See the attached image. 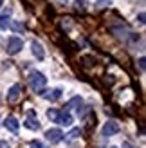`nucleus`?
Listing matches in <instances>:
<instances>
[{"instance_id": "obj_1", "label": "nucleus", "mask_w": 146, "mask_h": 148, "mask_svg": "<svg viewBox=\"0 0 146 148\" xmlns=\"http://www.w3.org/2000/svg\"><path fill=\"white\" fill-rule=\"evenodd\" d=\"M45 83H47V78L43 76L42 72H31L29 74V85H31L33 88V92L36 94H42L43 92V88H45Z\"/></svg>"}, {"instance_id": "obj_2", "label": "nucleus", "mask_w": 146, "mask_h": 148, "mask_svg": "<svg viewBox=\"0 0 146 148\" xmlns=\"http://www.w3.org/2000/svg\"><path fill=\"white\" fill-rule=\"evenodd\" d=\"M22 47H24V42L18 36H11L9 42H7V54H18Z\"/></svg>"}, {"instance_id": "obj_3", "label": "nucleus", "mask_w": 146, "mask_h": 148, "mask_svg": "<svg viewBox=\"0 0 146 148\" xmlns=\"http://www.w3.org/2000/svg\"><path fill=\"white\" fill-rule=\"evenodd\" d=\"M22 85H18V83H14L9 90H7V103H16L18 101V98L22 96Z\"/></svg>"}, {"instance_id": "obj_4", "label": "nucleus", "mask_w": 146, "mask_h": 148, "mask_svg": "<svg viewBox=\"0 0 146 148\" xmlns=\"http://www.w3.org/2000/svg\"><path fill=\"white\" fill-rule=\"evenodd\" d=\"M119 132V125L115 123V121H106L105 123V127H103V136L105 137H110V136H115Z\"/></svg>"}, {"instance_id": "obj_5", "label": "nucleus", "mask_w": 146, "mask_h": 148, "mask_svg": "<svg viewBox=\"0 0 146 148\" xmlns=\"http://www.w3.org/2000/svg\"><path fill=\"white\" fill-rule=\"evenodd\" d=\"M45 137H47V141H50V143H60L63 139V132L60 128H50V130L45 132Z\"/></svg>"}, {"instance_id": "obj_6", "label": "nucleus", "mask_w": 146, "mask_h": 148, "mask_svg": "<svg viewBox=\"0 0 146 148\" xmlns=\"http://www.w3.org/2000/svg\"><path fill=\"white\" fill-rule=\"evenodd\" d=\"M25 127L27 128H31V130H38L40 128V123H38V119L34 117V112H29L27 114V119H25Z\"/></svg>"}, {"instance_id": "obj_7", "label": "nucleus", "mask_w": 146, "mask_h": 148, "mask_svg": "<svg viewBox=\"0 0 146 148\" xmlns=\"http://www.w3.org/2000/svg\"><path fill=\"white\" fill-rule=\"evenodd\" d=\"M4 127L7 128V130H11V132H18V119L16 117H13V116H9V117H5V121H4Z\"/></svg>"}, {"instance_id": "obj_8", "label": "nucleus", "mask_w": 146, "mask_h": 148, "mask_svg": "<svg viewBox=\"0 0 146 148\" xmlns=\"http://www.w3.org/2000/svg\"><path fill=\"white\" fill-rule=\"evenodd\" d=\"M42 96H43V98H45V99H49V101H56V99H60V96H61V90H60V88H54V90H43L42 92Z\"/></svg>"}, {"instance_id": "obj_9", "label": "nucleus", "mask_w": 146, "mask_h": 148, "mask_svg": "<svg viewBox=\"0 0 146 148\" xmlns=\"http://www.w3.org/2000/svg\"><path fill=\"white\" fill-rule=\"evenodd\" d=\"M31 47H33V54L38 58V60H43V58H45V53H43V47H42L40 42H33Z\"/></svg>"}, {"instance_id": "obj_10", "label": "nucleus", "mask_w": 146, "mask_h": 148, "mask_svg": "<svg viewBox=\"0 0 146 148\" xmlns=\"http://www.w3.org/2000/svg\"><path fill=\"white\" fill-rule=\"evenodd\" d=\"M56 123L65 125V127H70V125H72V116H70L69 112H63V114L58 116V121H56Z\"/></svg>"}, {"instance_id": "obj_11", "label": "nucleus", "mask_w": 146, "mask_h": 148, "mask_svg": "<svg viewBox=\"0 0 146 148\" xmlns=\"http://www.w3.org/2000/svg\"><path fill=\"white\" fill-rule=\"evenodd\" d=\"M9 27L13 29L14 33H22V31L25 29V25H24V24H20V22H9Z\"/></svg>"}, {"instance_id": "obj_12", "label": "nucleus", "mask_w": 146, "mask_h": 148, "mask_svg": "<svg viewBox=\"0 0 146 148\" xmlns=\"http://www.w3.org/2000/svg\"><path fill=\"white\" fill-rule=\"evenodd\" d=\"M79 105H81V98H72V99L67 103V110H69V108H74V107L79 110Z\"/></svg>"}, {"instance_id": "obj_13", "label": "nucleus", "mask_w": 146, "mask_h": 148, "mask_svg": "<svg viewBox=\"0 0 146 148\" xmlns=\"http://www.w3.org/2000/svg\"><path fill=\"white\" fill-rule=\"evenodd\" d=\"M58 116H60V112H58L56 108H50V110H47V117L50 121H58Z\"/></svg>"}, {"instance_id": "obj_14", "label": "nucleus", "mask_w": 146, "mask_h": 148, "mask_svg": "<svg viewBox=\"0 0 146 148\" xmlns=\"http://www.w3.org/2000/svg\"><path fill=\"white\" fill-rule=\"evenodd\" d=\"M78 136H81V130H79V128H74V130H70V132H69L65 139H69V141H70V139H76Z\"/></svg>"}, {"instance_id": "obj_15", "label": "nucleus", "mask_w": 146, "mask_h": 148, "mask_svg": "<svg viewBox=\"0 0 146 148\" xmlns=\"http://www.w3.org/2000/svg\"><path fill=\"white\" fill-rule=\"evenodd\" d=\"M9 18H7L5 16V14H4V16H0V31H2V29H5V27H9Z\"/></svg>"}, {"instance_id": "obj_16", "label": "nucleus", "mask_w": 146, "mask_h": 148, "mask_svg": "<svg viewBox=\"0 0 146 148\" xmlns=\"http://www.w3.org/2000/svg\"><path fill=\"white\" fill-rule=\"evenodd\" d=\"M106 5H110V2H108V0H98V2H96V7H98V9H103V7H106Z\"/></svg>"}, {"instance_id": "obj_17", "label": "nucleus", "mask_w": 146, "mask_h": 148, "mask_svg": "<svg viewBox=\"0 0 146 148\" xmlns=\"http://www.w3.org/2000/svg\"><path fill=\"white\" fill-rule=\"evenodd\" d=\"M31 148H47V146L42 145L40 141H31Z\"/></svg>"}, {"instance_id": "obj_18", "label": "nucleus", "mask_w": 146, "mask_h": 148, "mask_svg": "<svg viewBox=\"0 0 146 148\" xmlns=\"http://www.w3.org/2000/svg\"><path fill=\"white\" fill-rule=\"evenodd\" d=\"M144 63H146V60H144V58H141V60H139V69L141 71H144Z\"/></svg>"}, {"instance_id": "obj_19", "label": "nucleus", "mask_w": 146, "mask_h": 148, "mask_svg": "<svg viewBox=\"0 0 146 148\" xmlns=\"http://www.w3.org/2000/svg\"><path fill=\"white\" fill-rule=\"evenodd\" d=\"M139 24H144V13H139Z\"/></svg>"}, {"instance_id": "obj_20", "label": "nucleus", "mask_w": 146, "mask_h": 148, "mask_svg": "<svg viewBox=\"0 0 146 148\" xmlns=\"http://www.w3.org/2000/svg\"><path fill=\"white\" fill-rule=\"evenodd\" d=\"M0 148H11V146H9V145H7L5 141H0Z\"/></svg>"}, {"instance_id": "obj_21", "label": "nucleus", "mask_w": 146, "mask_h": 148, "mask_svg": "<svg viewBox=\"0 0 146 148\" xmlns=\"http://www.w3.org/2000/svg\"><path fill=\"white\" fill-rule=\"evenodd\" d=\"M2 2H4V0H0V7H2Z\"/></svg>"}, {"instance_id": "obj_22", "label": "nucleus", "mask_w": 146, "mask_h": 148, "mask_svg": "<svg viewBox=\"0 0 146 148\" xmlns=\"http://www.w3.org/2000/svg\"><path fill=\"white\" fill-rule=\"evenodd\" d=\"M112 148H117V146H112Z\"/></svg>"}]
</instances>
